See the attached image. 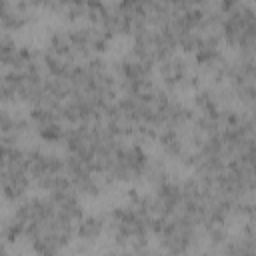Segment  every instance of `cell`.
I'll use <instances>...</instances> for the list:
<instances>
[{
	"mask_svg": "<svg viewBox=\"0 0 256 256\" xmlns=\"http://www.w3.org/2000/svg\"><path fill=\"white\" fill-rule=\"evenodd\" d=\"M160 76L170 88H194L198 84V76L192 74L190 64L176 54H170L168 58L160 60Z\"/></svg>",
	"mask_w": 256,
	"mask_h": 256,
	"instance_id": "cell-1",
	"label": "cell"
},
{
	"mask_svg": "<svg viewBox=\"0 0 256 256\" xmlns=\"http://www.w3.org/2000/svg\"><path fill=\"white\" fill-rule=\"evenodd\" d=\"M104 224H106V222H104L102 218H96V216H82L80 222H78V226H76V234H78L82 240L92 242L94 238L100 236Z\"/></svg>",
	"mask_w": 256,
	"mask_h": 256,
	"instance_id": "cell-2",
	"label": "cell"
}]
</instances>
